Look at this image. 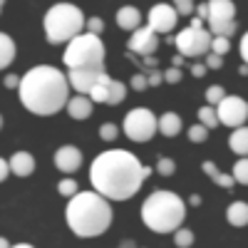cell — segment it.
<instances>
[{"instance_id": "6da1fadb", "label": "cell", "mask_w": 248, "mask_h": 248, "mask_svg": "<svg viewBox=\"0 0 248 248\" xmlns=\"http://www.w3.org/2000/svg\"><path fill=\"white\" fill-rule=\"evenodd\" d=\"M154 169L144 164L127 149H107L94 156L90 167V181L94 191L102 194L107 201H127L132 199L144 179Z\"/></svg>"}, {"instance_id": "7a4b0ae2", "label": "cell", "mask_w": 248, "mask_h": 248, "mask_svg": "<svg viewBox=\"0 0 248 248\" xmlns=\"http://www.w3.org/2000/svg\"><path fill=\"white\" fill-rule=\"evenodd\" d=\"M20 102L23 107L37 117H50L57 114L62 107L67 109L70 105V79L67 75H62L57 67L50 65H37L30 67L23 75L20 82Z\"/></svg>"}, {"instance_id": "3957f363", "label": "cell", "mask_w": 248, "mask_h": 248, "mask_svg": "<svg viewBox=\"0 0 248 248\" xmlns=\"http://www.w3.org/2000/svg\"><path fill=\"white\" fill-rule=\"evenodd\" d=\"M65 218L70 231L79 238H97L112 226V206L109 201L92 191H79L67 201Z\"/></svg>"}, {"instance_id": "277c9868", "label": "cell", "mask_w": 248, "mask_h": 248, "mask_svg": "<svg viewBox=\"0 0 248 248\" xmlns=\"http://www.w3.org/2000/svg\"><path fill=\"white\" fill-rule=\"evenodd\" d=\"M186 218V203L179 194L159 189L141 203V221L154 233H176Z\"/></svg>"}, {"instance_id": "5b68a950", "label": "cell", "mask_w": 248, "mask_h": 248, "mask_svg": "<svg viewBox=\"0 0 248 248\" xmlns=\"http://www.w3.org/2000/svg\"><path fill=\"white\" fill-rule=\"evenodd\" d=\"M43 28H45V37H47L50 45H70L72 40L79 37L82 30L87 28V20L77 5L57 3L45 13Z\"/></svg>"}, {"instance_id": "8992f818", "label": "cell", "mask_w": 248, "mask_h": 248, "mask_svg": "<svg viewBox=\"0 0 248 248\" xmlns=\"http://www.w3.org/2000/svg\"><path fill=\"white\" fill-rule=\"evenodd\" d=\"M62 62L70 70H97L105 72V43L99 40V35L82 32L75 37L72 43L65 47Z\"/></svg>"}, {"instance_id": "52a82bcc", "label": "cell", "mask_w": 248, "mask_h": 248, "mask_svg": "<svg viewBox=\"0 0 248 248\" xmlns=\"http://www.w3.org/2000/svg\"><path fill=\"white\" fill-rule=\"evenodd\" d=\"M211 43H214V35L211 30H206L203 23L199 17H194V23L189 28H184L179 35H174V45L179 50L181 57H206L211 52Z\"/></svg>"}, {"instance_id": "ba28073f", "label": "cell", "mask_w": 248, "mask_h": 248, "mask_svg": "<svg viewBox=\"0 0 248 248\" xmlns=\"http://www.w3.org/2000/svg\"><path fill=\"white\" fill-rule=\"evenodd\" d=\"M122 129H124V134H127L132 141L144 144V141H149L159 132V119L147 107H134V109H129L127 114H124Z\"/></svg>"}, {"instance_id": "9c48e42d", "label": "cell", "mask_w": 248, "mask_h": 248, "mask_svg": "<svg viewBox=\"0 0 248 248\" xmlns=\"http://www.w3.org/2000/svg\"><path fill=\"white\" fill-rule=\"evenodd\" d=\"M209 28L214 37H231L238 30L236 23V5L231 0H211L209 3Z\"/></svg>"}, {"instance_id": "30bf717a", "label": "cell", "mask_w": 248, "mask_h": 248, "mask_svg": "<svg viewBox=\"0 0 248 248\" xmlns=\"http://www.w3.org/2000/svg\"><path fill=\"white\" fill-rule=\"evenodd\" d=\"M216 112H218L221 124H226V127H231V129H241L248 119V102L241 99V97H226L216 107Z\"/></svg>"}, {"instance_id": "8fae6325", "label": "cell", "mask_w": 248, "mask_h": 248, "mask_svg": "<svg viewBox=\"0 0 248 248\" xmlns=\"http://www.w3.org/2000/svg\"><path fill=\"white\" fill-rule=\"evenodd\" d=\"M147 20H149V28L154 32H171L176 28V20H179V13L174 10V5L169 3H156L152 5V10L147 13Z\"/></svg>"}, {"instance_id": "7c38bea8", "label": "cell", "mask_w": 248, "mask_h": 248, "mask_svg": "<svg viewBox=\"0 0 248 248\" xmlns=\"http://www.w3.org/2000/svg\"><path fill=\"white\" fill-rule=\"evenodd\" d=\"M127 47H129L132 52H137V55L152 57V55H154V50L159 47V32H154L149 25H144V28H139V30L129 37Z\"/></svg>"}, {"instance_id": "4fadbf2b", "label": "cell", "mask_w": 248, "mask_h": 248, "mask_svg": "<svg viewBox=\"0 0 248 248\" xmlns=\"http://www.w3.org/2000/svg\"><path fill=\"white\" fill-rule=\"evenodd\" d=\"M102 75H107V70L105 72H97V70H70L67 79H70V87L77 94H90L92 87L102 79Z\"/></svg>"}, {"instance_id": "5bb4252c", "label": "cell", "mask_w": 248, "mask_h": 248, "mask_svg": "<svg viewBox=\"0 0 248 248\" xmlns=\"http://www.w3.org/2000/svg\"><path fill=\"white\" fill-rule=\"evenodd\" d=\"M55 167L62 174H75L82 167V152L75 147V144H65L55 152Z\"/></svg>"}, {"instance_id": "9a60e30c", "label": "cell", "mask_w": 248, "mask_h": 248, "mask_svg": "<svg viewBox=\"0 0 248 248\" xmlns=\"http://www.w3.org/2000/svg\"><path fill=\"white\" fill-rule=\"evenodd\" d=\"M114 17H117V25H119L122 30H127V32H137V30L141 28V13H139V8H134V5L119 8Z\"/></svg>"}, {"instance_id": "2e32d148", "label": "cell", "mask_w": 248, "mask_h": 248, "mask_svg": "<svg viewBox=\"0 0 248 248\" xmlns=\"http://www.w3.org/2000/svg\"><path fill=\"white\" fill-rule=\"evenodd\" d=\"M8 161H10V171L20 179H25L35 171V156L28 152H15V154H10Z\"/></svg>"}, {"instance_id": "e0dca14e", "label": "cell", "mask_w": 248, "mask_h": 248, "mask_svg": "<svg viewBox=\"0 0 248 248\" xmlns=\"http://www.w3.org/2000/svg\"><path fill=\"white\" fill-rule=\"evenodd\" d=\"M92 105H94V102H92L87 94H75V97L70 99V105H67V114H70L72 119L82 122V119H87V117L92 114Z\"/></svg>"}, {"instance_id": "ac0fdd59", "label": "cell", "mask_w": 248, "mask_h": 248, "mask_svg": "<svg viewBox=\"0 0 248 248\" xmlns=\"http://www.w3.org/2000/svg\"><path fill=\"white\" fill-rule=\"evenodd\" d=\"M184 129V122H181V117L176 114V112H164L161 117H159V134L161 137H176L179 132Z\"/></svg>"}, {"instance_id": "d6986e66", "label": "cell", "mask_w": 248, "mask_h": 248, "mask_svg": "<svg viewBox=\"0 0 248 248\" xmlns=\"http://www.w3.org/2000/svg\"><path fill=\"white\" fill-rule=\"evenodd\" d=\"M226 221L236 229H243L248 226V203L246 201H233L229 209H226Z\"/></svg>"}, {"instance_id": "ffe728a7", "label": "cell", "mask_w": 248, "mask_h": 248, "mask_svg": "<svg viewBox=\"0 0 248 248\" xmlns=\"http://www.w3.org/2000/svg\"><path fill=\"white\" fill-rule=\"evenodd\" d=\"M201 169H203V174L209 176V179H211L214 184H218L221 189H231V186L236 184L233 174H223V171H221V169L216 167L214 161H203V167H201Z\"/></svg>"}, {"instance_id": "44dd1931", "label": "cell", "mask_w": 248, "mask_h": 248, "mask_svg": "<svg viewBox=\"0 0 248 248\" xmlns=\"http://www.w3.org/2000/svg\"><path fill=\"white\" fill-rule=\"evenodd\" d=\"M229 147H231V152L238 154L241 159L248 156V127H241V129H233V132H231Z\"/></svg>"}, {"instance_id": "7402d4cb", "label": "cell", "mask_w": 248, "mask_h": 248, "mask_svg": "<svg viewBox=\"0 0 248 248\" xmlns=\"http://www.w3.org/2000/svg\"><path fill=\"white\" fill-rule=\"evenodd\" d=\"M109 87H112V77L109 75H102V79L92 87V92L87 94L94 105H107L109 102Z\"/></svg>"}, {"instance_id": "603a6c76", "label": "cell", "mask_w": 248, "mask_h": 248, "mask_svg": "<svg viewBox=\"0 0 248 248\" xmlns=\"http://www.w3.org/2000/svg\"><path fill=\"white\" fill-rule=\"evenodd\" d=\"M0 50H3V57H0V67L8 70L10 62L15 60V52H17V47H15V43H13V37H10L8 32L0 35Z\"/></svg>"}, {"instance_id": "cb8c5ba5", "label": "cell", "mask_w": 248, "mask_h": 248, "mask_svg": "<svg viewBox=\"0 0 248 248\" xmlns=\"http://www.w3.org/2000/svg\"><path fill=\"white\" fill-rule=\"evenodd\" d=\"M199 124H203V127L206 129H216L218 127V112H216V107H209V105H206V107H201L199 109Z\"/></svg>"}, {"instance_id": "d4e9b609", "label": "cell", "mask_w": 248, "mask_h": 248, "mask_svg": "<svg viewBox=\"0 0 248 248\" xmlns=\"http://www.w3.org/2000/svg\"><path fill=\"white\" fill-rule=\"evenodd\" d=\"M124 97H127V85H124V82H119V79H112V87H109V102H107V105L117 107V105H122V102H124Z\"/></svg>"}, {"instance_id": "484cf974", "label": "cell", "mask_w": 248, "mask_h": 248, "mask_svg": "<svg viewBox=\"0 0 248 248\" xmlns=\"http://www.w3.org/2000/svg\"><path fill=\"white\" fill-rule=\"evenodd\" d=\"M57 191L65 196L67 201L72 199V196H77L79 194V184H77V179H72V176H65L60 184H57Z\"/></svg>"}, {"instance_id": "4316f807", "label": "cell", "mask_w": 248, "mask_h": 248, "mask_svg": "<svg viewBox=\"0 0 248 248\" xmlns=\"http://www.w3.org/2000/svg\"><path fill=\"white\" fill-rule=\"evenodd\" d=\"M226 97H229V94H226V90H223L221 85H211V87H206V102H209V107H218Z\"/></svg>"}, {"instance_id": "83f0119b", "label": "cell", "mask_w": 248, "mask_h": 248, "mask_svg": "<svg viewBox=\"0 0 248 248\" xmlns=\"http://www.w3.org/2000/svg\"><path fill=\"white\" fill-rule=\"evenodd\" d=\"M233 179H236V184L248 186V156L246 159H238L233 164Z\"/></svg>"}, {"instance_id": "f1b7e54d", "label": "cell", "mask_w": 248, "mask_h": 248, "mask_svg": "<svg viewBox=\"0 0 248 248\" xmlns=\"http://www.w3.org/2000/svg\"><path fill=\"white\" fill-rule=\"evenodd\" d=\"M174 171H176L174 159H169V156H159V159H156V174H161V176H171Z\"/></svg>"}, {"instance_id": "f546056e", "label": "cell", "mask_w": 248, "mask_h": 248, "mask_svg": "<svg viewBox=\"0 0 248 248\" xmlns=\"http://www.w3.org/2000/svg\"><path fill=\"white\" fill-rule=\"evenodd\" d=\"M189 139L194 144H203L206 139H209V129H206L203 124H191L189 127Z\"/></svg>"}, {"instance_id": "4dcf8cb0", "label": "cell", "mask_w": 248, "mask_h": 248, "mask_svg": "<svg viewBox=\"0 0 248 248\" xmlns=\"http://www.w3.org/2000/svg\"><path fill=\"white\" fill-rule=\"evenodd\" d=\"M174 243H176L179 248H189V246L194 243V231H191V229H179V231L174 233Z\"/></svg>"}, {"instance_id": "1f68e13d", "label": "cell", "mask_w": 248, "mask_h": 248, "mask_svg": "<svg viewBox=\"0 0 248 248\" xmlns=\"http://www.w3.org/2000/svg\"><path fill=\"white\" fill-rule=\"evenodd\" d=\"M99 137L105 139V141H114V139L119 137V127H117L114 122H105V124L99 127Z\"/></svg>"}, {"instance_id": "d6a6232c", "label": "cell", "mask_w": 248, "mask_h": 248, "mask_svg": "<svg viewBox=\"0 0 248 248\" xmlns=\"http://www.w3.org/2000/svg\"><path fill=\"white\" fill-rule=\"evenodd\" d=\"M231 50V40L229 37H214V43H211V52L214 55H226V52H229Z\"/></svg>"}, {"instance_id": "836d02e7", "label": "cell", "mask_w": 248, "mask_h": 248, "mask_svg": "<svg viewBox=\"0 0 248 248\" xmlns=\"http://www.w3.org/2000/svg\"><path fill=\"white\" fill-rule=\"evenodd\" d=\"M129 87L132 90H137V92H144L149 87V77H147V72H139V75H132V82H129Z\"/></svg>"}, {"instance_id": "e575fe53", "label": "cell", "mask_w": 248, "mask_h": 248, "mask_svg": "<svg viewBox=\"0 0 248 248\" xmlns=\"http://www.w3.org/2000/svg\"><path fill=\"white\" fill-rule=\"evenodd\" d=\"M87 32L102 35V32H105V20H102V17H87Z\"/></svg>"}, {"instance_id": "d590c367", "label": "cell", "mask_w": 248, "mask_h": 248, "mask_svg": "<svg viewBox=\"0 0 248 248\" xmlns=\"http://www.w3.org/2000/svg\"><path fill=\"white\" fill-rule=\"evenodd\" d=\"M174 10H176L179 15H191V13H194V3H191V0H176Z\"/></svg>"}, {"instance_id": "8d00e7d4", "label": "cell", "mask_w": 248, "mask_h": 248, "mask_svg": "<svg viewBox=\"0 0 248 248\" xmlns=\"http://www.w3.org/2000/svg\"><path fill=\"white\" fill-rule=\"evenodd\" d=\"M209 70H218V67H223V57L221 55H214V52H209L206 55V62H203Z\"/></svg>"}, {"instance_id": "74e56055", "label": "cell", "mask_w": 248, "mask_h": 248, "mask_svg": "<svg viewBox=\"0 0 248 248\" xmlns=\"http://www.w3.org/2000/svg\"><path fill=\"white\" fill-rule=\"evenodd\" d=\"M164 82H169V85H176V82H181V70H179V67H169L167 72H164Z\"/></svg>"}, {"instance_id": "f35d334b", "label": "cell", "mask_w": 248, "mask_h": 248, "mask_svg": "<svg viewBox=\"0 0 248 248\" xmlns=\"http://www.w3.org/2000/svg\"><path fill=\"white\" fill-rule=\"evenodd\" d=\"M147 77H149V87H159L164 82V72H159L156 67L154 70H147Z\"/></svg>"}, {"instance_id": "ab89813d", "label": "cell", "mask_w": 248, "mask_h": 248, "mask_svg": "<svg viewBox=\"0 0 248 248\" xmlns=\"http://www.w3.org/2000/svg\"><path fill=\"white\" fill-rule=\"evenodd\" d=\"M20 82H23V77H17V75H5V87L8 90H20Z\"/></svg>"}, {"instance_id": "60d3db41", "label": "cell", "mask_w": 248, "mask_h": 248, "mask_svg": "<svg viewBox=\"0 0 248 248\" xmlns=\"http://www.w3.org/2000/svg\"><path fill=\"white\" fill-rule=\"evenodd\" d=\"M238 50H241V57H243V65H248V32L241 37V47Z\"/></svg>"}, {"instance_id": "b9f144b4", "label": "cell", "mask_w": 248, "mask_h": 248, "mask_svg": "<svg viewBox=\"0 0 248 248\" xmlns=\"http://www.w3.org/2000/svg\"><path fill=\"white\" fill-rule=\"evenodd\" d=\"M196 17L201 20V23H203V20H209V3H201L196 8Z\"/></svg>"}, {"instance_id": "7bdbcfd3", "label": "cell", "mask_w": 248, "mask_h": 248, "mask_svg": "<svg viewBox=\"0 0 248 248\" xmlns=\"http://www.w3.org/2000/svg\"><path fill=\"white\" fill-rule=\"evenodd\" d=\"M10 174H13V171H10V161H8V159H3V161H0V179L5 181Z\"/></svg>"}, {"instance_id": "ee69618b", "label": "cell", "mask_w": 248, "mask_h": 248, "mask_svg": "<svg viewBox=\"0 0 248 248\" xmlns=\"http://www.w3.org/2000/svg\"><path fill=\"white\" fill-rule=\"evenodd\" d=\"M206 70H209V67H206V65H199V62H196V65H191V75H194V77H203Z\"/></svg>"}, {"instance_id": "f6af8a7d", "label": "cell", "mask_w": 248, "mask_h": 248, "mask_svg": "<svg viewBox=\"0 0 248 248\" xmlns=\"http://www.w3.org/2000/svg\"><path fill=\"white\" fill-rule=\"evenodd\" d=\"M184 60H186V57H181V55H174V60H171V67H179V70H181Z\"/></svg>"}, {"instance_id": "bcb514c9", "label": "cell", "mask_w": 248, "mask_h": 248, "mask_svg": "<svg viewBox=\"0 0 248 248\" xmlns=\"http://www.w3.org/2000/svg\"><path fill=\"white\" fill-rule=\"evenodd\" d=\"M119 248H134V241H122Z\"/></svg>"}, {"instance_id": "7dc6e473", "label": "cell", "mask_w": 248, "mask_h": 248, "mask_svg": "<svg viewBox=\"0 0 248 248\" xmlns=\"http://www.w3.org/2000/svg\"><path fill=\"white\" fill-rule=\"evenodd\" d=\"M13 248H35V246H30V243H15Z\"/></svg>"}, {"instance_id": "c3c4849f", "label": "cell", "mask_w": 248, "mask_h": 248, "mask_svg": "<svg viewBox=\"0 0 248 248\" xmlns=\"http://www.w3.org/2000/svg\"><path fill=\"white\" fill-rule=\"evenodd\" d=\"M189 203H194V206H199V203H201V199H199V196H191V199H189Z\"/></svg>"}, {"instance_id": "681fc988", "label": "cell", "mask_w": 248, "mask_h": 248, "mask_svg": "<svg viewBox=\"0 0 248 248\" xmlns=\"http://www.w3.org/2000/svg\"><path fill=\"white\" fill-rule=\"evenodd\" d=\"M0 248H10V243H8V238H3V241H0Z\"/></svg>"}, {"instance_id": "f907efd6", "label": "cell", "mask_w": 248, "mask_h": 248, "mask_svg": "<svg viewBox=\"0 0 248 248\" xmlns=\"http://www.w3.org/2000/svg\"><path fill=\"white\" fill-rule=\"evenodd\" d=\"M241 75H248V65H241V70H238Z\"/></svg>"}]
</instances>
